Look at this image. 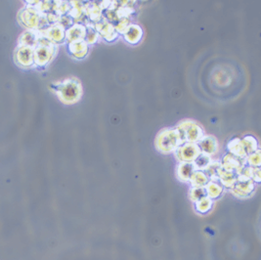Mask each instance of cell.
<instances>
[{"mask_svg":"<svg viewBox=\"0 0 261 260\" xmlns=\"http://www.w3.org/2000/svg\"><path fill=\"white\" fill-rule=\"evenodd\" d=\"M51 89L56 93L61 102L67 105L78 102L82 96V85L75 77H70L63 81L53 83Z\"/></svg>","mask_w":261,"mask_h":260,"instance_id":"cell-1","label":"cell"},{"mask_svg":"<svg viewBox=\"0 0 261 260\" xmlns=\"http://www.w3.org/2000/svg\"><path fill=\"white\" fill-rule=\"evenodd\" d=\"M184 144L181 134L177 128L163 129L157 136L156 147L165 154L175 152L177 148Z\"/></svg>","mask_w":261,"mask_h":260,"instance_id":"cell-2","label":"cell"},{"mask_svg":"<svg viewBox=\"0 0 261 260\" xmlns=\"http://www.w3.org/2000/svg\"><path fill=\"white\" fill-rule=\"evenodd\" d=\"M57 47L40 33L38 45L34 48L35 65L44 67L47 66L56 55Z\"/></svg>","mask_w":261,"mask_h":260,"instance_id":"cell-3","label":"cell"},{"mask_svg":"<svg viewBox=\"0 0 261 260\" xmlns=\"http://www.w3.org/2000/svg\"><path fill=\"white\" fill-rule=\"evenodd\" d=\"M176 128L179 130L184 143H198L205 136L202 126L194 120H184Z\"/></svg>","mask_w":261,"mask_h":260,"instance_id":"cell-4","label":"cell"},{"mask_svg":"<svg viewBox=\"0 0 261 260\" xmlns=\"http://www.w3.org/2000/svg\"><path fill=\"white\" fill-rule=\"evenodd\" d=\"M43 18V14L40 13L36 7H29L22 10L20 13V23L29 30L38 31L40 28V23Z\"/></svg>","mask_w":261,"mask_h":260,"instance_id":"cell-5","label":"cell"},{"mask_svg":"<svg viewBox=\"0 0 261 260\" xmlns=\"http://www.w3.org/2000/svg\"><path fill=\"white\" fill-rule=\"evenodd\" d=\"M201 153V149L197 143L187 142L177 148L175 156L181 163H193Z\"/></svg>","mask_w":261,"mask_h":260,"instance_id":"cell-6","label":"cell"},{"mask_svg":"<svg viewBox=\"0 0 261 260\" xmlns=\"http://www.w3.org/2000/svg\"><path fill=\"white\" fill-rule=\"evenodd\" d=\"M255 191V183L250 179H237L235 184L231 187V192L234 196L240 199H246L252 196Z\"/></svg>","mask_w":261,"mask_h":260,"instance_id":"cell-7","label":"cell"},{"mask_svg":"<svg viewBox=\"0 0 261 260\" xmlns=\"http://www.w3.org/2000/svg\"><path fill=\"white\" fill-rule=\"evenodd\" d=\"M94 26L98 34L104 37V39L108 42H112L118 37L119 34L115 31L112 24H110L106 19L102 18L101 21L94 24Z\"/></svg>","mask_w":261,"mask_h":260,"instance_id":"cell-8","label":"cell"},{"mask_svg":"<svg viewBox=\"0 0 261 260\" xmlns=\"http://www.w3.org/2000/svg\"><path fill=\"white\" fill-rule=\"evenodd\" d=\"M15 62L24 68L34 66V48L19 46L18 49L15 51Z\"/></svg>","mask_w":261,"mask_h":260,"instance_id":"cell-9","label":"cell"},{"mask_svg":"<svg viewBox=\"0 0 261 260\" xmlns=\"http://www.w3.org/2000/svg\"><path fill=\"white\" fill-rule=\"evenodd\" d=\"M40 33L53 44L62 43L66 40V30L59 24L50 26Z\"/></svg>","mask_w":261,"mask_h":260,"instance_id":"cell-10","label":"cell"},{"mask_svg":"<svg viewBox=\"0 0 261 260\" xmlns=\"http://www.w3.org/2000/svg\"><path fill=\"white\" fill-rule=\"evenodd\" d=\"M221 163V167L227 169V170H230V171H233L235 173H238L241 171L242 167L246 166V160L245 159H241V158H238L232 154H227L222 160Z\"/></svg>","mask_w":261,"mask_h":260,"instance_id":"cell-11","label":"cell"},{"mask_svg":"<svg viewBox=\"0 0 261 260\" xmlns=\"http://www.w3.org/2000/svg\"><path fill=\"white\" fill-rule=\"evenodd\" d=\"M197 144L201 149V152L205 155L211 156V155H214L217 153L218 143L214 136L205 135Z\"/></svg>","mask_w":261,"mask_h":260,"instance_id":"cell-12","label":"cell"},{"mask_svg":"<svg viewBox=\"0 0 261 260\" xmlns=\"http://www.w3.org/2000/svg\"><path fill=\"white\" fill-rule=\"evenodd\" d=\"M85 35L86 27L83 24H75L73 27L66 30V40L69 43L84 40Z\"/></svg>","mask_w":261,"mask_h":260,"instance_id":"cell-13","label":"cell"},{"mask_svg":"<svg viewBox=\"0 0 261 260\" xmlns=\"http://www.w3.org/2000/svg\"><path fill=\"white\" fill-rule=\"evenodd\" d=\"M68 49L70 54L75 59H84L89 51L88 44L84 40L69 43Z\"/></svg>","mask_w":261,"mask_h":260,"instance_id":"cell-14","label":"cell"},{"mask_svg":"<svg viewBox=\"0 0 261 260\" xmlns=\"http://www.w3.org/2000/svg\"><path fill=\"white\" fill-rule=\"evenodd\" d=\"M124 39L129 44H138L143 37V30L138 25H129L122 34Z\"/></svg>","mask_w":261,"mask_h":260,"instance_id":"cell-15","label":"cell"},{"mask_svg":"<svg viewBox=\"0 0 261 260\" xmlns=\"http://www.w3.org/2000/svg\"><path fill=\"white\" fill-rule=\"evenodd\" d=\"M40 37V32L27 30L22 34L19 38V46H27L31 48H35L38 43V39Z\"/></svg>","mask_w":261,"mask_h":260,"instance_id":"cell-16","label":"cell"},{"mask_svg":"<svg viewBox=\"0 0 261 260\" xmlns=\"http://www.w3.org/2000/svg\"><path fill=\"white\" fill-rule=\"evenodd\" d=\"M217 175H218L219 183L223 186L224 188H228V189H231V187L235 184V182L238 179L237 173L227 170L222 167L218 169Z\"/></svg>","mask_w":261,"mask_h":260,"instance_id":"cell-17","label":"cell"},{"mask_svg":"<svg viewBox=\"0 0 261 260\" xmlns=\"http://www.w3.org/2000/svg\"><path fill=\"white\" fill-rule=\"evenodd\" d=\"M196 171L193 163H180L176 169L177 178L182 182H190L193 173Z\"/></svg>","mask_w":261,"mask_h":260,"instance_id":"cell-18","label":"cell"},{"mask_svg":"<svg viewBox=\"0 0 261 260\" xmlns=\"http://www.w3.org/2000/svg\"><path fill=\"white\" fill-rule=\"evenodd\" d=\"M205 188L206 196L213 201L219 199L223 195L225 189L223 186L219 183V181H209Z\"/></svg>","mask_w":261,"mask_h":260,"instance_id":"cell-19","label":"cell"},{"mask_svg":"<svg viewBox=\"0 0 261 260\" xmlns=\"http://www.w3.org/2000/svg\"><path fill=\"white\" fill-rule=\"evenodd\" d=\"M228 150L230 151L229 153L241 158V159H246V154L243 150V146H242V141L240 139H233L231 142H229L228 144Z\"/></svg>","mask_w":261,"mask_h":260,"instance_id":"cell-20","label":"cell"},{"mask_svg":"<svg viewBox=\"0 0 261 260\" xmlns=\"http://www.w3.org/2000/svg\"><path fill=\"white\" fill-rule=\"evenodd\" d=\"M213 200H211L208 197H205L202 200L195 203V207L198 213L205 215L211 211V209L213 208Z\"/></svg>","mask_w":261,"mask_h":260,"instance_id":"cell-21","label":"cell"},{"mask_svg":"<svg viewBox=\"0 0 261 260\" xmlns=\"http://www.w3.org/2000/svg\"><path fill=\"white\" fill-rule=\"evenodd\" d=\"M208 182H209L208 177L205 175L204 171H201V170H196L190 179V183L193 187H204L205 188Z\"/></svg>","mask_w":261,"mask_h":260,"instance_id":"cell-22","label":"cell"},{"mask_svg":"<svg viewBox=\"0 0 261 260\" xmlns=\"http://www.w3.org/2000/svg\"><path fill=\"white\" fill-rule=\"evenodd\" d=\"M241 141L246 156L253 154L258 150V143L253 136H245Z\"/></svg>","mask_w":261,"mask_h":260,"instance_id":"cell-23","label":"cell"},{"mask_svg":"<svg viewBox=\"0 0 261 260\" xmlns=\"http://www.w3.org/2000/svg\"><path fill=\"white\" fill-rule=\"evenodd\" d=\"M221 167V163L220 162H211L208 167L205 168L204 172L205 175L208 177L209 181H218V169Z\"/></svg>","mask_w":261,"mask_h":260,"instance_id":"cell-24","label":"cell"},{"mask_svg":"<svg viewBox=\"0 0 261 260\" xmlns=\"http://www.w3.org/2000/svg\"><path fill=\"white\" fill-rule=\"evenodd\" d=\"M211 158L208 155H205L204 153H201L196 160L193 162V165L196 168V170H201L204 171L206 167H208V165L211 163Z\"/></svg>","mask_w":261,"mask_h":260,"instance_id":"cell-25","label":"cell"},{"mask_svg":"<svg viewBox=\"0 0 261 260\" xmlns=\"http://www.w3.org/2000/svg\"><path fill=\"white\" fill-rule=\"evenodd\" d=\"M99 37V34L95 29V26L92 23H88L86 24V35H85V38L84 41L89 45V44H94L96 43V41L98 40Z\"/></svg>","mask_w":261,"mask_h":260,"instance_id":"cell-26","label":"cell"},{"mask_svg":"<svg viewBox=\"0 0 261 260\" xmlns=\"http://www.w3.org/2000/svg\"><path fill=\"white\" fill-rule=\"evenodd\" d=\"M189 197H190V200L194 203L202 200L203 198L207 197L205 188H204V187H193L192 189H190Z\"/></svg>","mask_w":261,"mask_h":260,"instance_id":"cell-27","label":"cell"},{"mask_svg":"<svg viewBox=\"0 0 261 260\" xmlns=\"http://www.w3.org/2000/svg\"><path fill=\"white\" fill-rule=\"evenodd\" d=\"M245 160H246V165H248V167H260V151L257 150L255 153L248 155Z\"/></svg>","mask_w":261,"mask_h":260,"instance_id":"cell-28","label":"cell"},{"mask_svg":"<svg viewBox=\"0 0 261 260\" xmlns=\"http://www.w3.org/2000/svg\"><path fill=\"white\" fill-rule=\"evenodd\" d=\"M58 24L61 25L65 30L70 29L71 27H73L75 25V21L72 17H70L69 15H64L61 16L58 21Z\"/></svg>","mask_w":261,"mask_h":260,"instance_id":"cell-29","label":"cell"}]
</instances>
